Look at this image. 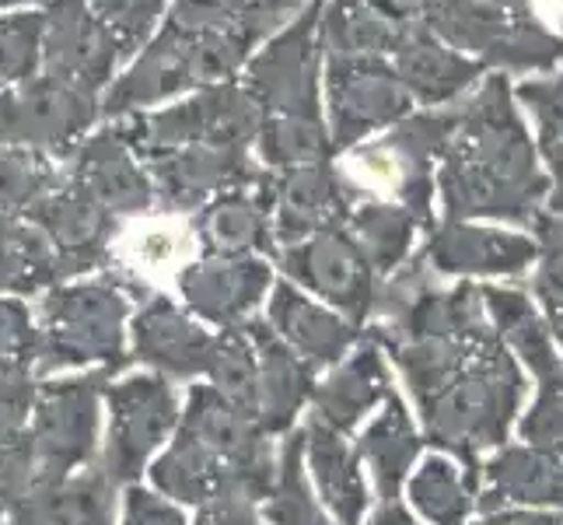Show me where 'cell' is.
<instances>
[{"mask_svg": "<svg viewBox=\"0 0 563 525\" xmlns=\"http://www.w3.org/2000/svg\"><path fill=\"white\" fill-rule=\"evenodd\" d=\"M455 144L444 158V204L452 218L532 221L547 179L536 165L526 127L508 102L504 77H490L459 120Z\"/></svg>", "mask_w": 563, "mask_h": 525, "instance_id": "6da1fadb", "label": "cell"}, {"mask_svg": "<svg viewBox=\"0 0 563 525\" xmlns=\"http://www.w3.org/2000/svg\"><path fill=\"white\" fill-rule=\"evenodd\" d=\"M256 43L245 32H197L176 22L147 39V46L133 56L126 74L109 88L106 109L126 112L165 102L189 88H210L239 77L249 64Z\"/></svg>", "mask_w": 563, "mask_h": 525, "instance_id": "7a4b0ae2", "label": "cell"}, {"mask_svg": "<svg viewBox=\"0 0 563 525\" xmlns=\"http://www.w3.org/2000/svg\"><path fill=\"white\" fill-rule=\"evenodd\" d=\"M521 400H526V375L511 350L497 340L476 350L473 364L431 414V427L441 445H452L462 459L473 462L476 449L508 441V427Z\"/></svg>", "mask_w": 563, "mask_h": 525, "instance_id": "3957f363", "label": "cell"}, {"mask_svg": "<svg viewBox=\"0 0 563 525\" xmlns=\"http://www.w3.org/2000/svg\"><path fill=\"white\" fill-rule=\"evenodd\" d=\"M319 14H322V0H312L295 22H287L277 35L266 39V46L260 53L249 56L242 77H245V91L260 109L274 116L319 120V70H322Z\"/></svg>", "mask_w": 563, "mask_h": 525, "instance_id": "277c9868", "label": "cell"}, {"mask_svg": "<svg viewBox=\"0 0 563 525\" xmlns=\"http://www.w3.org/2000/svg\"><path fill=\"white\" fill-rule=\"evenodd\" d=\"M455 116H420L388 138L354 151L343 165V179L375 197H396L427 210V162L449 144Z\"/></svg>", "mask_w": 563, "mask_h": 525, "instance_id": "5b68a950", "label": "cell"}, {"mask_svg": "<svg viewBox=\"0 0 563 525\" xmlns=\"http://www.w3.org/2000/svg\"><path fill=\"white\" fill-rule=\"evenodd\" d=\"M325 81L336 144H354L410 109V91L382 56H329Z\"/></svg>", "mask_w": 563, "mask_h": 525, "instance_id": "8992f818", "label": "cell"}, {"mask_svg": "<svg viewBox=\"0 0 563 525\" xmlns=\"http://www.w3.org/2000/svg\"><path fill=\"white\" fill-rule=\"evenodd\" d=\"M106 29L95 22L88 0H46L43 8V74L95 95L120 70Z\"/></svg>", "mask_w": 563, "mask_h": 525, "instance_id": "52a82bcc", "label": "cell"}, {"mask_svg": "<svg viewBox=\"0 0 563 525\" xmlns=\"http://www.w3.org/2000/svg\"><path fill=\"white\" fill-rule=\"evenodd\" d=\"M420 32L410 0H322L319 43L325 56L396 53Z\"/></svg>", "mask_w": 563, "mask_h": 525, "instance_id": "ba28073f", "label": "cell"}, {"mask_svg": "<svg viewBox=\"0 0 563 525\" xmlns=\"http://www.w3.org/2000/svg\"><path fill=\"white\" fill-rule=\"evenodd\" d=\"M112 256L130 274L172 287L197 260V231L183 214H137L115 231Z\"/></svg>", "mask_w": 563, "mask_h": 525, "instance_id": "9c48e42d", "label": "cell"}, {"mask_svg": "<svg viewBox=\"0 0 563 525\" xmlns=\"http://www.w3.org/2000/svg\"><path fill=\"white\" fill-rule=\"evenodd\" d=\"M431 256L449 274H521L539 256V245L526 236L490 228H465L449 225L434 239Z\"/></svg>", "mask_w": 563, "mask_h": 525, "instance_id": "30bf717a", "label": "cell"}, {"mask_svg": "<svg viewBox=\"0 0 563 525\" xmlns=\"http://www.w3.org/2000/svg\"><path fill=\"white\" fill-rule=\"evenodd\" d=\"M260 106L252 102V95L245 85L224 81L200 88L197 99H189L183 106H172L165 112H154L144 120L151 130V138L158 141H179V138H200V133H239L256 123Z\"/></svg>", "mask_w": 563, "mask_h": 525, "instance_id": "8fae6325", "label": "cell"}, {"mask_svg": "<svg viewBox=\"0 0 563 525\" xmlns=\"http://www.w3.org/2000/svg\"><path fill=\"white\" fill-rule=\"evenodd\" d=\"M91 116H95V95H88L81 88H70V85L38 70L35 77L22 81V88L11 91L4 130L60 138V133L88 127Z\"/></svg>", "mask_w": 563, "mask_h": 525, "instance_id": "7c38bea8", "label": "cell"}, {"mask_svg": "<svg viewBox=\"0 0 563 525\" xmlns=\"http://www.w3.org/2000/svg\"><path fill=\"white\" fill-rule=\"evenodd\" d=\"M393 56H396L393 70L399 74L402 88L427 106L455 99L459 91H465L479 77V64L465 61V56L452 53L449 46H441L423 29L406 39Z\"/></svg>", "mask_w": 563, "mask_h": 525, "instance_id": "4fadbf2b", "label": "cell"}, {"mask_svg": "<svg viewBox=\"0 0 563 525\" xmlns=\"http://www.w3.org/2000/svg\"><path fill=\"white\" fill-rule=\"evenodd\" d=\"M490 491L483 497V508L497 504H560L563 508V456L532 449V445H515L494 456L487 466Z\"/></svg>", "mask_w": 563, "mask_h": 525, "instance_id": "5bb4252c", "label": "cell"}, {"mask_svg": "<svg viewBox=\"0 0 563 525\" xmlns=\"http://www.w3.org/2000/svg\"><path fill=\"white\" fill-rule=\"evenodd\" d=\"M483 298H487V308L497 322V337L532 368V375L539 382L550 379L560 368V354H556L550 326L539 319L532 302L515 287H487Z\"/></svg>", "mask_w": 563, "mask_h": 525, "instance_id": "9a60e30c", "label": "cell"}, {"mask_svg": "<svg viewBox=\"0 0 563 525\" xmlns=\"http://www.w3.org/2000/svg\"><path fill=\"white\" fill-rule=\"evenodd\" d=\"M172 0H88L95 22L112 39L120 61H133L165 22Z\"/></svg>", "mask_w": 563, "mask_h": 525, "instance_id": "2e32d148", "label": "cell"}, {"mask_svg": "<svg viewBox=\"0 0 563 525\" xmlns=\"http://www.w3.org/2000/svg\"><path fill=\"white\" fill-rule=\"evenodd\" d=\"M43 70V11L0 18V81L22 85Z\"/></svg>", "mask_w": 563, "mask_h": 525, "instance_id": "e0dca14e", "label": "cell"}, {"mask_svg": "<svg viewBox=\"0 0 563 525\" xmlns=\"http://www.w3.org/2000/svg\"><path fill=\"white\" fill-rule=\"evenodd\" d=\"M417 501L427 508L434 522L441 525H459L470 515V488L465 480L452 470L449 462H427V470L417 480Z\"/></svg>", "mask_w": 563, "mask_h": 525, "instance_id": "ac0fdd59", "label": "cell"}, {"mask_svg": "<svg viewBox=\"0 0 563 525\" xmlns=\"http://www.w3.org/2000/svg\"><path fill=\"white\" fill-rule=\"evenodd\" d=\"M521 438L532 449L563 456V368H556L550 379L539 382V396L526 424H521Z\"/></svg>", "mask_w": 563, "mask_h": 525, "instance_id": "d6986e66", "label": "cell"}, {"mask_svg": "<svg viewBox=\"0 0 563 525\" xmlns=\"http://www.w3.org/2000/svg\"><path fill=\"white\" fill-rule=\"evenodd\" d=\"M536 295L547 308L550 322L563 316V214L560 218H539V270Z\"/></svg>", "mask_w": 563, "mask_h": 525, "instance_id": "ffe728a7", "label": "cell"}, {"mask_svg": "<svg viewBox=\"0 0 563 525\" xmlns=\"http://www.w3.org/2000/svg\"><path fill=\"white\" fill-rule=\"evenodd\" d=\"M308 4L312 0H242V32L260 46L287 22H295Z\"/></svg>", "mask_w": 563, "mask_h": 525, "instance_id": "44dd1931", "label": "cell"}, {"mask_svg": "<svg viewBox=\"0 0 563 525\" xmlns=\"http://www.w3.org/2000/svg\"><path fill=\"white\" fill-rule=\"evenodd\" d=\"M521 102L536 112V127H539V141L553 144L563 141V77L553 81H536L518 91Z\"/></svg>", "mask_w": 563, "mask_h": 525, "instance_id": "7402d4cb", "label": "cell"}, {"mask_svg": "<svg viewBox=\"0 0 563 525\" xmlns=\"http://www.w3.org/2000/svg\"><path fill=\"white\" fill-rule=\"evenodd\" d=\"M266 141L280 158H287V154H312L325 144L319 120H301V116H277V120H269Z\"/></svg>", "mask_w": 563, "mask_h": 525, "instance_id": "603a6c76", "label": "cell"}, {"mask_svg": "<svg viewBox=\"0 0 563 525\" xmlns=\"http://www.w3.org/2000/svg\"><path fill=\"white\" fill-rule=\"evenodd\" d=\"M361 225H364V236L375 249L385 252V260H393L402 252L406 236H410V225H406V214L396 207H372L367 214H361Z\"/></svg>", "mask_w": 563, "mask_h": 525, "instance_id": "cb8c5ba5", "label": "cell"}, {"mask_svg": "<svg viewBox=\"0 0 563 525\" xmlns=\"http://www.w3.org/2000/svg\"><path fill=\"white\" fill-rule=\"evenodd\" d=\"M479 525H563L556 512H500Z\"/></svg>", "mask_w": 563, "mask_h": 525, "instance_id": "d4e9b609", "label": "cell"}, {"mask_svg": "<svg viewBox=\"0 0 563 525\" xmlns=\"http://www.w3.org/2000/svg\"><path fill=\"white\" fill-rule=\"evenodd\" d=\"M547 151V158L553 165V175H556V193H553V214H563V141H553V144H542Z\"/></svg>", "mask_w": 563, "mask_h": 525, "instance_id": "484cf974", "label": "cell"}, {"mask_svg": "<svg viewBox=\"0 0 563 525\" xmlns=\"http://www.w3.org/2000/svg\"><path fill=\"white\" fill-rule=\"evenodd\" d=\"M8 106H11V88L0 81V130H4V123H8Z\"/></svg>", "mask_w": 563, "mask_h": 525, "instance_id": "4316f807", "label": "cell"}, {"mask_svg": "<svg viewBox=\"0 0 563 525\" xmlns=\"http://www.w3.org/2000/svg\"><path fill=\"white\" fill-rule=\"evenodd\" d=\"M18 4H38V0H0V11L18 8ZM43 4H46V0H43Z\"/></svg>", "mask_w": 563, "mask_h": 525, "instance_id": "83f0119b", "label": "cell"}, {"mask_svg": "<svg viewBox=\"0 0 563 525\" xmlns=\"http://www.w3.org/2000/svg\"><path fill=\"white\" fill-rule=\"evenodd\" d=\"M508 4H515V0H508Z\"/></svg>", "mask_w": 563, "mask_h": 525, "instance_id": "f1b7e54d", "label": "cell"}]
</instances>
